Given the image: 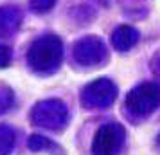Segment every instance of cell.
Masks as SVG:
<instances>
[{"label":"cell","mask_w":160,"mask_h":155,"mask_svg":"<svg viewBox=\"0 0 160 155\" xmlns=\"http://www.w3.org/2000/svg\"><path fill=\"white\" fill-rule=\"evenodd\" d=\"M63 59V44L56 34L36 38L27 51L29 67L38 74H51Z\"/></svg>","instance_id":"6da1fadb"},{"label":"cell","mask_w":160,"mask_h":155,"mask_svg":"<svg viewBox=\"0 0 160 155\" xmlns=\"http://www.w3.org/2000/svg\"><path fill=\"white\" fill-rule=\"evenodd\" d=\"M31 121L34 126L59 132L65 128L67 121H68V108L59 99H43L32 106Z\"/></svg>","instance_id":"7a4b0ae2"},{"label":"cell","mask_w":160,"mask_h":155,"mask_svg":"<svg viewBox=\"0 0 160 155\" xmlns=\"http://www.w3.org/2000/svg\"><path fill=\"white\" fill-rule=\"evenodd\" d=\"M160 106V85L140 83L126 96V108L137 117H148Z\"/></svg>","instance_id":"3957f363"},{"label":"cell","mask_w":160,"mask_h":155,"mask_svg":"<svg viewBox=\"0 0 160 155\" xmlns=\"http://www.w3.org/2000/svg\"><path fill=\"white\" fill-rule=\"evenodd\" d=\"M126 130L119 123L102 125L92 141V155H119L124 146Z\"/></svg>","instance_id":"277c9868"},{"label":"cell","mask_w":160,"mask_h":155,"mask_svg":"<svg viewBox=\"0 0 160 155\" xmlns=\"http://www.w3.org/2000/svg\"><path fill=\"white\" fill-rule=\"evenodd\" d=\"M117 97V87L108 78H99L87 85L81 92V103L85 108H108Z\"/></svg>","instance_id":"5b68a950"},{"label":"cell","mask_w":160,"mask_h":155,"mask_svg":"<svg viewBox=\"0 0 160 155\" xmlns=\"http://www.w3.org/2000/svg\"><path fill=\"white\" fill-rule=\"evenodd\" d=\"M72 54L74 59L79 65L94 67L99 65L102 59L106 58V49H104V44L97 36H87L74 44Z\"/></svg>","instance_id":"8992f818"},{"label":"cell","mask_w":160,"mask_h":155,"mask_svg":"<svg viewBox=\"0 0 160 155\" xmlns=\"http://www.w3.org/2000/svg\"><path fill=\"white\" fill-rule=\"evenodd\" d=\"M112 45L113 49L119 52L130 51L131 47H135L138 42V31L131 25H119L113 33H112Z\"/></svg>","instance_id":"52a82bcc"},{"label":"cell","mask_w":160,"mask_h":155,"mask_svg":"<svg viewBox=\"0 0 160 155\" xmlns=\"http://www.w3.org/2000/svg\"><path fill=\"white\" fill-rule=\"evenodd\" d=\"M20 22H22V13L18 8L13 6L0 8V38L13 34L20 27Z\"/></svg>","instance_id":"ba28073f"},{"label":"cell","mask_w":160,"mask_h":155,"mask_svg":"<svg viewBox=\"0 0 160 155\" xmlns=\"http://www.w3.org/2000/svg\"><path fill=\"white\" fill-rule=\"evenodd\" d=\"M16 144V132L13 126L0 125V155H9Z\"/></svg>","instance_id":"9c48e42d"},{"label":"cell","mask_w":160,"mask_h":155,"mask_svg":"<svg viewBox=\"0 0 160 155\" xmlns=\"http://www.w3.org/2000/svg\"><path fill=\"white\" fill-rule=\"evenodd\" d=\"M27 146L32 152H43V150L52 148V142H51V139H47V137L40 135V133H32L29 137V141H27Z\"/></svg>","instance_id":"30bf717a"},{"label":"cell","mask_w":160,"mask_h":155,"mask_svg":"<svg viewBox=\"0 0 160 155\" xmlns=\"http://www.w3.org/2000/svg\"><path fill=\"white\" fill-rule=\"evenodd\" d=\"M56 4V0H29V8L32 13H47L51 11Z\"/></svg>","instance_id":"8fae6325"},{"label":"cell","mask_w":160,"mask_h":155,"mask_svg":"<svg viewBox=\"0 0 160 155\" xmlns=\"http://www.w3.org/2000/svg\"><path fill=\"white\" fill-rule=\"evenodd\" d=\"M11 63V49L8 45H0V69H6Z\"/></svg>","instance_id":"7c38bea8"},{"label":"cell","mask_w":160,"mask_h":155,"mask_svg":"<svg viewBox=\"0 0 160 155\" xmlns=\"http://www.w3.org/2000/svg\"><path fill=\"white\" fill-rule=\"evenodd\" d=\"M157 144H158V146H160V135H158V137H157Z\"/></svg>","instance_id":"4fadbf2b"},{"label":"cell","mask_w":160,"mask_h":155,"mask_svg":"<svg viewBox=\"0 0 160 155\" xmlns=\"http://www.w3.org/2000/svg\"><path fill=\"white\" fill-rule=\"evenodd\" d=\"M158 69H160V58H158Z\"/></svg>","instance_id":"5bb4252c"}]
</instances>
